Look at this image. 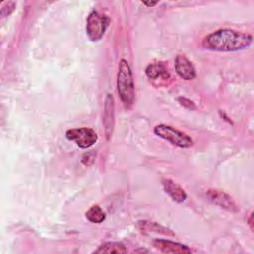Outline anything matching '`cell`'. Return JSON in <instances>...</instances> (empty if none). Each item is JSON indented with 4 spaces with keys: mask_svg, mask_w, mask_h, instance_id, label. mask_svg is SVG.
Returning a JSON list of instances; mask_svg holds the SVG:
<instances>
[{
    "mask_svg": "<svg viewBox=\"0 0 254 254\" xmlns=\"http://www.w3.org/2000/svg\"><path fill=\"white\" fill-rule=\"evenodd\" d=\"M253 38L250 34L231 29H220L208 34L202 40V46L210 51L236 52L250 47Z\"/></svg>",
    "mask_w": 254,
    "mask_h": 254,
    "instance_id": "obj_1",
    "label": "cell"
},
{
    "mask_svg": "<svg viewBox=\"0 0 254 254\" xmlns=\"http://www.w3.org/2000/svg\"><path fill=\"white\" fill-rule=\"evenodd\" d=\"M117 91L123 104L126 107H131L135 99V88L130 65L124 59L120 61L118 66Z\"/></svg>",
    "mask_w": 254,
    "mask_h": 254,
    "instance_id": "obj_2",
    "label": "cell"
},
{
    "mask_svg": "<svg viewBox=\"0 0 254 254\" xmlns=\"http://www.w3.org/2000/svg\"><path fill=\"white\" fill-rule=\"evenodd\" d=\"M154 133L160 138L167 140L171 144L180 148H190L192 146V139L186 133L166 124H159L154 128Z\"/></svg>",
    "mask_w": 254,
    "mask_h": 254,
    "instance_id": "obj_3",
    "label": "cell"
},
{
    "mask_svg": "<svg viewBox=\"0 0 254 254\" xmlns=\"http://www.w3.org/2000/svg\"><path fill=\"white\" fill-rule=\"evenodd\" d=\"M109 24V18L105 15L98 13L97 11H92L89 13L86 19V35L88 39L92 42L99 41Z\"/></svg>",
    "mask_w": 254,
    "mask_h": 254,
    "instance_id": "obj_4",
    "label": "cell"
},
{
    "mask_svg": "<svg viewBox=\"0 0 254 254\" xmlns=\"http://www.w3.org/2000/svg\"><path fill=\"white\" fill-rule=\"evenodd\" d=\"M65 137L67 140L73 141L81 149H87L93 146L98 139L96 132L87 127L68 129L65 132Z\"/></svg>",
    "mask_w": 254,
    "mask_h": 254,
    "instance_id": "obj_5",
    "label": "cell"
},
{
    "mask_svg": "<svg viewBox=\"0 0 254 254\" xmlns=\"http://www.w3.org/2000/svg\"><path fill=\"white\" fill-rule=\"evenodd\" d=\"M207 199L212 202L213 204L227 210L230 212H237L239 210L236 202L233 200V198L220 190H208L205 193Z\"/></svg>",
    "mask_w": 254,
    "mask_h": 254,
    "instance_id": "obj_6",
    "label": "cell"
},
{
    "mask_svg": "<svg viewBox=\"0 0 254 254\" xmlns=\"http://www.w3.org/2000/svg\"><path fill=\"white\" fill-rule=\"evenodd\" d=\"M114 98L112 94L107 93L105 100H104V111H103V126H104V132L106 135V139L109 140L112 136L113 129H114Z\"/></svg>",
    "mask_w": 254,
    "mask_h": 254,
    "instance_id": "obj_7",
    "label": "cell"
},
{
    "mask_svg": "<svg viewBox=\"0 0 254 254\" xmlns=\"http://www.w3.org/2000/svg\"><path fill=\"white\" fill-rule=\"evenodd\" d=\"M175 68L178 75L185 80H191L195 77V69L191 62L184 55H178L175 60Z\"/></svg>",
    "mask_w": 254,
    "mask_h": 254,
    "instance_id": "obj_8",
    "label": "cell"
},
{
    "mask_svg": "<svg viewBox=\"0 0 254 254\" xmlns=\"http://www.w3.org/2000/svg\"><path fill=\"white\" fill-rule=\"evenodd\" d=\"M153 246L163 253H176V254H188L191 250L187 245L174 242L166 239H155L153 241Z\"/></svg>",
    "mask_w": 254,
    "mask_h": 254,
    "instance_id": "obj_9",
    "label": "cell"
},
{
    "mask_svg": "<svg viewBox=\"0 0 254 254\" xmlns=\"http://www.w3.org/2000/svg\"><path fill=\"white\" fill-rule=\"evenodd\" d=\"M162 186L164 190L171 196L174 201L181 203L187 199V192L185 190L174 181L170 179H164L162 180Z\"/></svg>",
    "mask_w": 254,
    "mask_h": 254,
    "instance_id": "obj_10",
    "label": "cell"
},
{
    "mask_svg": "<svg viewBox=\"0 0 254 254\" xmlns=\"http://www.w3.org/2000/svg\"><path fill=\"white\" fill-rule=\"evenodd\" d=\"M145 73L149 79L161 80L162 82L170 79V73L168 72L166 66L162 63H152L149 64L145 69Z\"/></svg>",
    "mask_w": 254,
    "mask_h": 254,
    "instance_id": "obj_11",
    "label": "cell"
},
{
    "mask_svg": "<svg viewBox=\"0 0 254 254\" xmlns=\"http://www.w3.org/2000/svg\"><path fill=\"white\" fill-rule=\"evenodd\" d=\"M127 249L121 242H105L101 244L93 253H126Z\"/></svg>",
    "mask_w": 254,
    "mask_h": 254,
    "instance_id": "obj_12",
    "label": "cell"
},
{
    "mask_svg": "<svg viewBox=\"0 0 254 254\" xmlns=\"http://www.w3.org/2000/svg\"><path fill=\"white\" fill-rule=\"evenodd\" d=\"M85 217L92 223H101L105 220L106 215L99 205L94 204L85 212Z\"/></svg>",
    "mask_w": 254,
    "mask_h": 254,
    "instance_id": "obj_13",
    "label": "cell"
},
{
    "mask_svg": "<svg viewBox=\"0 0 254 254\" xmlns=\"http://www.w3.org/2000/svg\"><path fill=\"white\" fill-rule=\"evenodd\" d=\"M138 224L139 225H142L140 226L141 229H144V230H152V231H155V232H160V233H164V234H170V235H174V233L162 226V225H159L158 223H155V222H150V221H146V220H141V221H138Z\"/></svg>",
    "mask_w": 254,
    "mask_h": 254,
    "instance_id": "obj_14",
    "label": "cell"
},
{
    "mask_svg": "<svg viewBox=\"0 0 254 254\" xmlns=\"http://www.w3.org/2000/svg\"><path fill=\"white\" fill-rule=\"evenodd\" d=\"M15 7H16V3L13 2V1H8V2L2 3L1 11H0L1 12V16L3 18L9 16L15 10Z\"/></svg>",
    "mask_w": 254,
    "mask_h": 254,
    "instance_id": "obj_15",
    "label": "cell"
},
{
    "mask_svg": "<svg viewBox=\"0 0 254 254\" xmlns=\"http://www.w3.org/2000/svg\"><path fill=\"white\" fill-rule=\"evenodd\" d=\"M179 101L181 102V104H182L183 106H185V107H187V108H189V109H194V108H195L194 103H193L192 101H190V99L180 97V98H179Z\"/></svg>",
    "mask_w": 254,
    "mask_h": 254,
    "instance_id": "obj_16",
    "label": "cell"
},
{
    "mask_svg": "<svg viewBox=\"0 0 254 254\" xmlns=\"http://www.w3.org/2000/svg\"><path fill=\"white\" fill-rule=\"evenodd\" d=\"M158 3H159L158 1H155V2H147V1H144V2H143V4L146 5V6H148V7H153V6L157 5Z\"/></svg>",
    "mask_w": 254,
    "mask_h": 254,
    "instance_id": "obj_17",
    "label": "cell"
},
{
    "mask_svg": "<svg viewBox=\"0 0 254 254\" xmlns=\"http://www.w3.org/2000/svg\"><path fill=\"white\" fill-rule=\"evenodd\" d=\"M252 216H253V215H252V213H251L250 218H249V224H250V226H251V229L253 228V227H252Z\"/></svg>",
    "mask_w": 254,
    "mask_h": 254,
    "instance_id": "obj_18",
    "label": "cell"
}]
</instances>
